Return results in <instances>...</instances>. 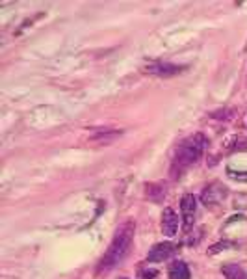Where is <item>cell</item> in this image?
I'll return each instance as SVG.
<instances>
[{
  "instance_id": "277c9868",
  "label": "cell",
  "mask_w": 247,
  "mask_h": 279,
  "mask_svg": "<svg viewBox=\"0 0 247 279\" xmlns=\"http://www.w3.org/2000/svg\"><path fill=\"white\" fill-rule=\"evenodd\" d=\"M225 196H227V190H225L223 186L210 184V186H206L203 190V194H201V201H203L206 207H216L225 199Z\"/></svg>"
},
{
  "instance_id": "6da1fadb",
  "label": "cell",
  "mask_w": 247,
  "mask_h": 279,
  "mask_svg": "<svg viewBox=\"0 0 247 279\" xmlns=\"http://www.w3.org/2000/svg\"><path fill=\"white\" fill-rule=\"evenodd\" d=\"M134 233H136V224L134 221H125L117 227L116 235L111 238L110 246H108L106 253L102 255V259L97 265V275H102L110 272L113 266H117L123 259L126 257V253L130 251L132 240H134Z\"/></svg>"
},
{
  "instance_id": "52a82bcc",
  "label": "cell",
  "mask_w": 247,
  "mask_h": 279,
  "mask_svg": "<svg viewBox=\"0 0 247 279\" xmlns=\"http://www.w3.org/2000/svg\"><path fill=\"white\" fill-rule=\"evenodd\" d=\"M177 231H179V216L175 214L173 209H165L162 212V233L165 236H175L177 235Z\"/></svg>"
},
{
  "instance_id": "7a4b0ae2",
  "label": "cell",
  "mask_w": 247,
  "mask_h": 279,
  "mask_svg": "<svg viewBox=\"0 0 247 279\" xmlns=\"http://www.w3.org/2000/svg\"><path fill=\"white\" fill-rule=\"evenodd\" d=\"M204 145H206V138L201 133L192 134V136L186 138L184 142L177 147V153H175V158H173V166H171V172H173L171 175L177 177V173L180 175L186 168L194 166L195 162L203 157Z\"/></svg>"
},
{
  "instance_id": "3957f363",
  "label": "cell",
  "mask_w": 247,
  "mask_h": 279,
  "mask_svg": "<svg viewBox=\"0 0 247 279\" xmlns=\"http://www.w3.org/2000/svg\"><path fill=\"white\" fill-rule=\"evenodd\" d=\"M177 253V246L173 242H158L150 248L149 255H147V261L149 263H162V261L171 259L173 255Z\"/></svg>"
},
{
  "instance_id": "4fadbf2b",
  "label": "cell",
  "mask_w": 247,
  "mask_h": 279,
  "mask_svg": "<svg viewBox=\"0 0 247 279\" xmlns=\"http://www.w3.org/2000/svg\"><path fill=\"white\" fill-rule=\"evenodd\" d=\"M141 274H143L141 275L143 279H155V275L158 274V272H156V270H149V272H141Z\"/></svg>"
},
{
  "instance_id": "5b68a950",
  "label": "cell",
  "mask_w": 247,
  "mask_h": 279,
  "mask_svg": "<svg viewBox=\"0 0 247 279\" xmlns=\"http://www.w3.org/2000/svg\"><path fill=\"white\" fill-rule=\"evenodd\" d=\"M180 211H182V216H184V227L189 229L192 224L195 220V211H197V199H195L192 194H186L180 201Z\"/></svg>"
},
{
  "instance_id": "7c38bea8",
  "label": "cell",
  "mask_w": 247,
  "mask_h": 279,
  "mask_svg": "<svg viewBox=\"0 0 247 279\" xmlns=\"http://www.w3.org/2000/svg\"><path fill=\"white\" fill-rule=\"evenodd\" d=\"M229 248H233V242H218V244H214L212 248H210L208 253L214 255V253H218V251H221V250H229Z\"/></svg>"
},
{
  "instance_id": "8992f818",
  "label": "cell",
  "mask_w": 247,
  "mask_h": 279,
  "mask_svg": "<svg viewBox=\"0 0 247 279\" xmlns=\"http://www.w3.org/2000/svg\"><path fill=\"white\" fill-rule=\"evenodd\" d=\"M184 67L175 64H165V62H158V64H149L143 71L149 75H156V77H173V75L180 73Z\"/></svg>"
},
{
  "instance_id": "ba28073f",
  "label": "cell",
  "mask_w": 247,
  "mask_h": 279,
  "mask_svg": "<svg viewBox=\"0 0 247 279\" xmlns=\"http://www.w3.org/2000/svg\"><path fill=\"white\" fill-rule=\"evenodd\" d=\"M169 279H189V268L184 261H175L169 266Z\"/></svg>"
},
{
  "instance_id": "30bf717a",
  "label": "cell",
  "mask_w": 247,
  "mask_h": 279,
  "mask_svg": "<svg viewBox=\"0 0 247 279\" xmlns=\"http://www.w3.org/2000/svg\"><path fill=\"white\" fill-rule=\"evenodd\" d=\"M145 192H147V196H149V199L155 201V203H160L165 197V186L162 184H147Z\"/></svg>"
},
{
  "instance_id": "9c48e42d",
  "label": "cell",
  "mask_w": 247,
  "mask_h": 279,
  "mask_svg": "<svg viewBox=\"0 0 247 279\" xmlns=\"http://www.w3.org/2000/svg\"><path fill=\"white\" fill-rule=\"evenodd\" d=\"M221 274L227 279H247L245 270L238 265H225L221 268Z\"/></svg>"
},
{
  "instance_id": "8fae6325",
  "label": "cell",
  "mask_w": 247,
  "mask_h": 279,
  "mask_svg": "<svg viewBox=\"0 0 247 279\" xmlns=\"http://www.w3.org/2000/svg\"><path fill=\"white\" fill-rule=\"evenodd\" d=\"M227 175L234 181H242V182H247V172H234L233 168H229L227 170Z\"/></svg>"
}]
</instances>
